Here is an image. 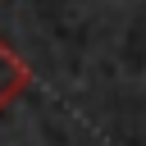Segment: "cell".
<instances>
[{
    "instance_id": "1",
    "label": "cell",
    "mask_w": 146,
    "mask_h": 146,
    "mask_svg": "<svg viewBox=\"0 0 146 146\" xmlns=\"http://www.w3.org/2000/svg\"><path fill=\"white\" fill-rule=\"evenodd\" d=\"M27 82H32V68L18 59V50H9V41L0 36V114L27 91Z\"/></svg>"
}]
</instances>
